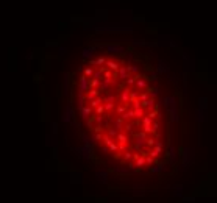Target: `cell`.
<instances>
[{
  "instance_id": "cell-1",
  "label": "cell",
  "mask_w": 217,
  "mask_h": 203,
  "mask_svg": "<svg viewBox=\"0 0 217 203\" xmlns=\"http://www.w3.org/2000/svg\"><path fill=\"white\" fill-rule=\"evenodd\" d=\"M74 106L105 164L167 176L174 161V105L152 56L134 45L94 48L75 72Z\"/></svg>"
}]
</instances>
